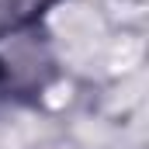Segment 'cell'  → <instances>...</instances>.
Segmentation results:
<instances>
[{
  "instance_id": "obj_1",
  "label": "cell",
  "mask_w": 149,
  "mask_h": 149,
  "mask_svg": "<svg viewBox=\"0 0 149 149\" xmlns=\"http://www.w3.org/2000/svg\"><path fill=\"white\" fill-rule=\"evenodd\" d=\"M49 66L38 38L31 35H14L10 45L0 52V76L7 87H35L38 73Z\"/></svg>"
}]
</instances>
